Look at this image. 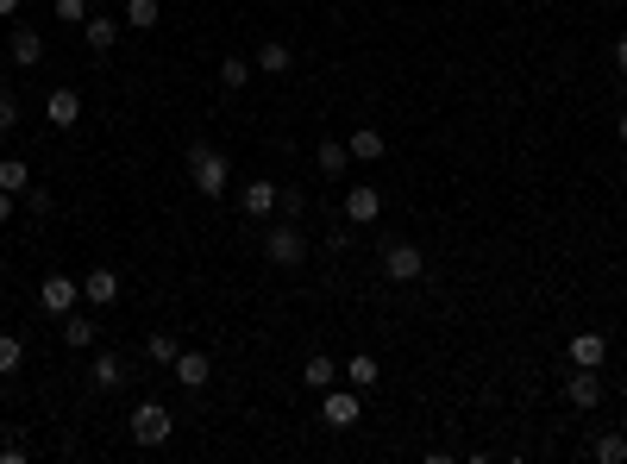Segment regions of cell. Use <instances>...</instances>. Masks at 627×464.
<instances>
[{
    "label": "cell",
    "instance_id": "cell-1",
    "mask_svg": "<svg viewBox=\"0 0 627 464\" xmlns=\"http://www.w3.org/2000/svg\"><path fill=\"white\" fill-rule=\"evenodd\" d=\"M264 264L270 270H301V264H308V232H301L295 220H276L264 232Z\"/></svg>",
    "mask_w": 627,
    "mask_h": 464
},
{
    "label": "cell",
    "instance_id": "cell-2",
    "mask_svg": "<svg viewBox=\"0 0 627 464\" xmlns=\"http://www.w3.org/2000/svg\"><path fill=\"white\" fill-rule=\"evenodd\" d=\"M189 182H195V195L220 201V195H226V182H232L226 151H214V145H189Z\"/></svg>",
    "mask_w": 627,
    "mask_h": 464
},
{
    "label": "cell",
    "instance_id": "cell-3",
    "mask_svg": "<svg viewBox=\"0 0 627 464\" xmlns=\"http://www.w3.org/2000/svg\"><path fill=\"white\" fill-rule=\"evenodd\" d=\"M377 270L389 276V283H421V276H427V258H421V245H414V239H383Z\"/></svg>",
    "mask_w": 627,
    "mask_h": 464
},
{
    "label": "cell",
    "instance_id": "cell-4",
    "mask_svg": "<svg viewBox=\"0 0 627 464\" xmlns=\"http://www.w3.org/2000/svg\"><path fill=\"white\" fill-rule=\"evenodd\" d=\"M358 414H364V389H352V383H333V389H320V427H333V433H345V427H358Z\"/></svg>",
    "mask_w": 627,
    "mask_h": 464
},
{
    "label": "cell",
    "instance_id": "cell-5",
    "mask_svg": "<svg viewBox=\"0 0 627 464\" xmlns=\"http://www.w3.org/2000/svg\"><path fill=\"white\" fill-rule=\"evenodd\" d=\"M126 427H132V439H138V446H170V433H176V414H170L164 402H138Z\"/></svg>",
    "mask_w": 627,
    "mask_h": 464
},
{
    "label": "cell",
    "instance_id": "cell-6",
    "mask_svg": "<svg viewBox=\"0 0 627 464\" xmlns=\"http://www.w3.org/2000/svg\"><path fill=\"white\" fill-rule=\"evenodd\" d=\"M38 301H44V314H69V308H82V283H76V276H63V270H51V276H44V283H38Z\"/></svg>",
    "mask_w": 627,
    "mask_h": 464
},
{
    "label": "cell",
    "instance_id": "cell-7",
    "mask_svg": "<svg viewBox=\"0 0 627 464\" xmlns=\"http://www.w3.org/2000/svg\"><path fill=\"white\" fill-rule=\"evenodd\" d=\"M170 377H176L182 389H207V383H214V358H207V352H195V345H182V352H176V364H170Z\"/></svg>",
    "mask_w": 627,
    "mask_h": 464
},
{
    "label": "cell",
    "instance_id": "cell-8",
    "mask_svg": "<svg viewBox=\"0 0 627 464\" xmlns=\"http://www.w3.org/2000/svg\"><path fill=\"white\" fill-rule=\"evenodd\" d=\"M276 201H283V189H276L270 176H251L245 189H239V207H245V220H270V214H276Z\"/></svg>",
    "mask_w": 627,
    "mask_h": 464
},
{
    "label": "cell",
    "instance_id": "cell-9",
    "mask_svg": "<svg viewBox=\"0 0 627 464\" xmlns=\"http://www.w3.org/2000/svg\"><path fill=\"white\" fill-rule=\"evenodd\" d=\"M565 402H571V408H596V402H602V370L571 364V370H565Z\"/></svg>",
    "mask_w": 627,
    "mask_h": 464
},
{
    "label": "cell",
    "instance_id": "cell-10",
    "mask_svg": "<svg viewBox=\"0 0 627 464\" xmlns=\"http://www.w3.org/2000/svg\"><path fill=\"white\" fill-rule=\"evenodd\" d=\"M88 383H95V389H107V396H113V389H126V383H132V364H126L120 352H101L95 364H88Z\"/></svg>",
    "mask_w": 627,
    "mask_h": 464
},
{
    "label": "cell",
    "instance_id": "cell-11",
    "mask_svg": "<svg viewBox=\"0 0 627 464\" xmlns=\"http://www.w3.org/2000/svg\"><path fill=\"white\" fill-rule=\"evenodd\" d=\"M7 51H13V69H32L44 57V38L38 26H26V19H13V32H7Z\"/></svg>",
    "mask_w": 627,
    "mask_h": 464
},
{
    "label": "cell",
    "instance_id": "cell-12",
    "mask_svg": "<svg viewBox=\"0 0 627 464\" xmlns=\"http://www.w3.org/2000/svg\"><path fill=\"white\" fill-rule=\"evenodd\" d=\"M565 364L602 370V364H609V339H602V333H571V345H565Z\"/></svg>",
    "mask_w": 627,
    "mask_h": 464
},
{
    "label": "cell",
    "instance_id": "cell-13",
    "mask_svg": "<svg viewBox=\"0 0 627 464\" xmlns=\"http://www.w3.org/2000/svg\"><path fill=\"white\" fill-rule=\"evenodd\" d=\"M120 32H126V19H113V13H88L82 19V38H88V51H113V44H120Z\"/></svg>",
    "mask_w": 627,
    "mask_h": 464
},
{
    "label": "cell",
    "instance_id": "cell-14",
    "mask_svg": "<svg viewBox=\"0 0 627 464\" xmlns=\"http://www.w3.org/2000/svg\"><path fill=\"white\" fill-rule=\"evenodd\" d=\"M44 120H51L57 132H69L82 120V95H76V88H51V95H44Z\"/></svg>",
    "mask_w": 627,
    "mask_h": 464
},
{
    "label": "cell",
    "instance_id": "cell-15",
    "mask_svg": "<svg viewBox=\"0 0 627 464\" xmlns=\"http://www.w3.org/2000/svg\"><path fill=\"white\" fill-rule=\"evenodd\" d=\"M82 301L88 308H113V301H120V270H88L82 276Z\"/></svg>",
    "mask_w": 627,
    "mask_h": 464
},
{
    "label": "cell",
    "instance_id": "cell-16",
    "mask_svg": "<svg viewBox=\"0 0 627 464\" xmlns=\"http://www.w3.org/2000/svg\"><path fill=\"white\" fill-rule=\"evenodd\" d=\"M377 214H383V195L370 189V182H358V189H345V220H352V226H370Z\"/></svg>",
    "mask_w": 627,
    "mask_h": 464
},
{
    "label": "cell",
    "instance_id": "cell-17",
    "mask_svg": "<svg viewBox=\"0 0 627 464\" xmlns=\"http://www.w3.org/2000/svg\"><path fill=\"white\" fill-rule=\"evenodd\" d=\"M251 69H264V76H289V69H295V51H289L283 38H264L258 57H251Z\"/></svg>",
    "mask_w": 627,
    "mask_h": 464
},
{
    "label": "cell",
    "instance_id": "cell-18",
    "mask_svg": "<svg viewBox=\"0 0 627 464\" xmlns=\"http://www.w3.org/2000/svg\"><path fill=\"white\" fill-rule=\"evenodd\" d=\"M345 151H352V164H377V157L389 151V138H383L377 126H358L352 138H345Z\"/></svg>",
    "mask_w": 627,
    "mask_h": 464
},
{
    "label": "cell",
    "instance_id": "cell-19",
    "mask_svg": "<svg viewBox=\"0 0 627 464\" xmlns=\"http://www.w3.org/2000/svg\"><path fill=\"white\" fill-rule=\"evenodd\" d=\"M339 377L352 383V389H364V396H370V389H377V377H383V364L370 358V352H358V358H345V364H339Z\"/></svg>",
    "mask_w": 627,
    "mask_h": 464
},
{
    "label": "cell",
    "instance_id": "cell-20",
    "mask_svg": "<svg viewBox=\"0 0 627 464\" xmlns=\"http://www.w3.org/2000/svg\"><path fill=\"white\" fill-rule=\"evenodd\" d=\"M314 164H320V176H345V170H352L345 138H320V145H314Z\"/></svg>",
    "mask_w": 627,
    "mask_h": 464
},
{
    "label": "cell",
    "instance_id": "cell-21",
    "mask_svg": "<svg viewBox=\"0 0 627 464\" xmlns=\"http://www.w3.org/2000/svg\"><path fill=\"white\" fill-rule=\"evenodd\" d=\"M126 26L132 32H157V26H164V0H126Z\"/></svg>",
    "mask_w": 627,
    "mask_h": 464
},
{
    "label": "cell",
    "instance_id": "cell-22",
    "mask_svg": "<svg viewBox=\"0 0 627 464\" xmlns=\"http://www.w3.org/2000/svg\"><path fill=\"white\" fill-rule=\"evenodd\" d=\"M95 320H88V314H76V308H69L63 314V345H69V352H88V345H95Z\"/></svg>",
    "mask_w": 627,
    "mask_h": 464
},
{
    "label": "cell",
    "instance_id": "cell-23",
    "mask_svg": "<svg viewBox=\"0 0 627 464\" xmlns=\"http://www.w3.org/2000/svg\"><path fill=\"white\" fill-rule=\"evenodd\" d=\"M301 383H308L314 396H320V389H333V383H339V364H333L327 352H314L308 364H301Z\"/></svg>",
    "mask_w": 627,
    "mask_h": 464
},
{
    "label": "cell",
    "instance_id": "cell-24",
    "mask_svg": "<svg viewBox=\"0 0 627 464\" xmlns=\"http://www.w3.org/2000/svg\"><path fill=\"white\" fill-rule=\"evenodd\" d=\"M214 76H220V88H226V95H239V88H245L251 76H258V69H251V57H220V69H214Z\"/></svg>",
    "mask_w": 627,
    "mask_h": 464
},
{
    "label": "cell",
    "instance_id": "cell-25",
    "mask_svg": "<svg viewBox=\"0 0 627 464\" xmlns=\"http://www.w3.org/2000/svg\"><path fill=\"white\" fill-rule=\"evenodd\" d=\"M590 458L596 464H627V433H596L590 439Z\"/></svg>",
    "mask_w": 627,
    "mask_h": 464
},
{
    "label": "cell",
    "instance_id": "cell-26",
    "mask_svg": "<svg viewBox=\"0 0 627 464\" xmlns=\"http://www.w3.org/2000/svg\"><path fill=\"white\" fill-rule=\"evenodd\" d=\"M0 189H7V195H26V189H32V164H19V157H0Z\"/></svg>",
    "mask_w": 627,
    "mask_h": 464
},
{
    "label": "cell",
    "instance_id": "cell-27",
    "mask_svg": "<svg viewBox=\"0 0 627 464\" xmlns=\"http://www.w3.org/2000/svg\"><path fill=\"white\" fill-rule=\"evenodd\" d=\"M176 352H182V339H176V333H151V339H145V358H151L157 370H170Z\"/></svg>",
    "mask_w": 627,
    "mask_h": 464
},
{
    "label": "cell",
    "instance_id": "cell-28",
    "mask_svg": "<svg viewBox=\"0 0 627 464\" xmlns=\"http://www.w3.org/2000/svg\"><path fill=\"white\" fill-rule=\"evenodd\" d=\"M19 364H26V345H19V333H0V377H13Z\"/></svg>",
    "mask_w": 627,
    "mask_h": 464
},
{
    "label": "cell",
    "instance_id": "cell-29",
    "mask_svg": "<svg viewBox=\"0 0 627 464\" xmlns=\"http://www.w3.org/2000/svg\"><path fill=\"white\" fill-rule=\"evenodd\" d=\"M19 201H26V214H32V220H44V214H51V207H57V195L44 189V182H32V189L19 195Z\"/></svg>",
    "mask_w": 627,
    "mask_h": 464
},
{
    "label": "cell",
    "instance_id": "cell-30",
    "mask_svg": "<svg viewBox=\"0 0 627 464\" xmlns=\"http://www.w3.org/2000/svg\"><path fill=\"white\" fill-rule=\"evenodd\" d=\"M13 126H19V101L7 95V88H0V145L13 138Z\"/></svg>",
    "mask_w": 627,
    "mask_h": 464
},
{
    "label": "cell",
    "instance_id": "cell-31",
    "mask_svg": "<svg viewBox=\"0 0 627 464\" xmlns=\"http://www.w3.org/2000/svg\"><path fill=\"white\" fill-rule=\"evenodd\" d=\"M57 19H63V26H82V19H88V0H57Z\"/></svg>",
    "mask_w": 627,
    "mask_h": 464
},
{
    "label": "cell",
    "instance_id": "cell-32",
    "mask_svg": "<svg viewBox=\"0 0 627 464\" xmlns=\"http://www.w3.org/2000/svg\"><path fill=\"white\" fill-rule=\"evenodd\" d=\"M301 207H308V201H301V189H283V201H276V214H283V220H301Z\"/></svg>",
    "mask_w": 627,
    "mask_h": 464
},
{
    "label": "cell",
    "instance_id": "cell-33",
    "mask_svg": "<svg viewBox=\"0 0 627 464\" xmlns=\"http://www.w3.org/2000/svg\"><path fill=\"white\" fill-rule=\"evenodd\" d=\"M352 232H358L352 220H345V226H333V232H327V251H352Z\"/></svg>",
    "mask_w": 627,
    "mask_h": 464
},
{
    "label": "cell",
    "instance_id": "cell-34",
    "mask_svg": "<svg viewBox=\"0 0 627 464\" xmlns=\"http://www.w3.org/2000/svg\"><path fill=\"white\" fill-rule=\"evenodd\" d=\"M615 76H621V82H627V32H621V38H615Z\"/></svg>",
    "mask_w": 627,
    "mask_h": 464
},
{
    "label": "cell",
    "instance_id": "cell-35",
    "mask_svg": "<svg viewBox=\"0 0 627 464\" xmlns=\"http://www.w3.org/2000/svg\"><path fill=\"white\" fill-rule=\"evenodd\" d=\"M13 201H19V195H7V189H0V226L13 220Z\"/></svg>",
    "mask_w": 627,
    "mask_h": 464
},
{
    "label": "cell",
    "instance_id": "cell-36",
    "mask_svg": "<svg viewBox=\"0 0 627 464\" xmlns=\"http://www.w3.org/2000/svg\"><path fill=\"white\" fill-rule=\"evenodd\" d=\"M19 7H26V0H0V19H19Z\"/></svg>",
    "mask_w": 627,
    "mask_h": 464
},
{
    "label": "cell",
    "instance_id": "cell-37",
    "mask_svg": "<svg viewBox=\"0 0 627 464\" xmlns=\"http://www.w3.org/2000/svg\"><path fill=\"white\" fill-rule=\"evenodd\" d=\"M615 138H621V145H627V113H615Z\"/></svg>",
    "mask_w": 627,
    "mask_h": 464
}]
</instances>
